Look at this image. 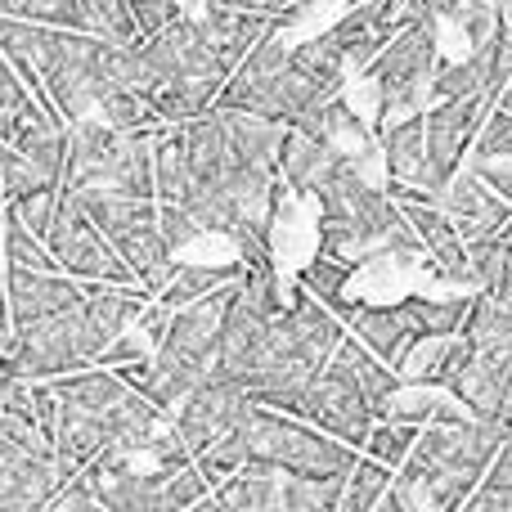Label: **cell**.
I'll return each mask as SVG.
<instances>
[{
    "mask_svg": "<svg viewBox=\"0 0 512 512\" xmlns=\"http://www.w3.org/2000/svg\"><path fill=\"white\" fill-rule=\"evenodd\" d=\"M9 333V301H5V252H0V342Z\"/></svg>",
    "mask_w": 512,
    "mask_h": 512,
    "instance_id": "836d02e7",
    "label": "cell"
},
{
    "mask_svg": "<svg viewBox=\"0 0 512 512\" xmlns=\"http://www.w3.org/2000/svg\"><path fill=\"white\" fill-rule=\"evenodd\" d=\"M283 32H288V27H283ZM283 32L261 36V41L234 63L221 95H216V104L292 126L301 113L324 104L328 95H342V90H333L328 81H319L315 72H306L292 59V41H283Z\"/></svg>",
    "mask_w": 512,
    "mask_h": 512,
    "instance_id": "3957f363",
    "label": "cell"
},
{
    "mask_svg": "<svg viewBox=\"0 0 512 512\" xmlns=\"http://www.w3.org/2000/svg\"><path fill=\"white\" fill-rule=\"evenodd\" d=\"M45 243H50L59 270L72 274V279H81V283H140L131 274V265L117 256L113 243L99 234V225L90 221L77 203H68L63 194H59V207H54V221H50Z\"/></svg>",
    "mask_w": 512,
    "mask_h": 512,
    "instance_id": "8fae6325",
    "label": "cell"
},
{
    "mask_svg": "<svg viewBox=\"0 0 512 512\" xmlns=\"http://www.w3.org/2000/svg\"><path fill=\"white\" fill-rule=\"evenodd\" d=\"M382 162L387 176L400 185L427 189V140H423V113H409L400 122H382ZM432 194V189H427Z\"/></svg>",
    "mask_w": 512,
    "mask_h": 512,
    "instance_id": "ffe728a7",
    "label": "cell"
},
{
    "mask_svg": "<svg viewBox=\"0 0 512 512\" xmlns=\"http://www.w3.org/2000/svg\"><path fill=\"white\" fill-rule=\"evenodd\" d=\"M0 14L45 27H68V32H86L113 45L140 41V27H135L126 0H0Z\"/></svg>",
    "mask_w": 512,
    "mask_h": 512,
    "instance_id": "4fadbf2b",
    "label": "cell"
},
{
    "mask_svg": "<svg viewBox=\"0 0 512 512\" xmlns=\"http://www.w3.org/2000/svg\"><path fill=\"white\" fill-rule=\"evenodd\" d=\"M468 297H400L391 306L378 301H355L346 310V333H355L369 346L378 360H387L396 369L409 355V346H418L423 337H441V333H459L463 315H468Z\"/></svg>",
    "mask_w": 512,
    "mask_h": 512,
    "instance_id": "ba28073f",
    "label": "cell"
},
{
    "mask_svg": "<svg viewBox=\"0 0 512 512\" xmlns=\"http://www.w3.org/2000/svg\"><path fill=\"white\" fill-rule=\"evenodd\" d=\"M104 337H99L95 319L86 310V288L81 301L68 310H54V315L27 319V324H9L5 342H0V364L27 373V378H59V373L86 369L95 364V355L104 351Z\"/></svg>",
    "mask_w": 512,
    "mask_h": 512,
    "instance_id": "5b68a950",
    "label": "cell"
},
{
    "mask_svg": "<svg viewBox=\"0 0 512 512\" xmlns=\"http://www.w3.org/2000/svg\"><path fill=\"white\" fill-rule=\"evenodd\" d=\"M400 212H405V221L414 225V234L423 239V252H427V261H432V270L441 274L450 288H463V292L481 288L477 270H472L468 243H463V234L454 230V221L445 216L441 203H432V198H405Z\"/></svg>",
    "mask_w": 512,
    "mask_h": 512,
    "instance_id": "5bb4252c",
    "label": "cell"
},
{
    "mask_svg": "<svg viewBox=\"0 0 512 512\" xmlns=\"http://www.w3.org/2000/svg\"><path fill=\"white\" fill-rule=\"evenodd\" d=\"M292 126H301V131L319 135V140L337 144V149H351V153H360L364 144H369V131H364V122L355 117V108L346 104L342 95H328L324 104H315L310 113H301Z\"/></svg>",
    "mask_w": 512,
    "mask_h": 512,
    "instance_id": "7402d4cb",
    "label": "cell"
},
{
    "mask_svg": "<svg viewBox=\"0 0 512 512\" xmlns=\"http://www.w3.org/2000/svg\"><path fill=\"white\" fill-rule=\"evenodd\" d=\"M248 409H252L248 391H243L239 382L225 378L221 369H212L194 391H189L185 400H180L176 409H171L167 423L176 427V436L189 445V454H198L203 445H212L221 432L239 427Z\"/></svg>",
    "mask_w": 512,
    "mask_h": 512,
    "instance_id": "7c38bea8",
    "label": "cell"
},
{
    "mask_svg": "<svg viewBox=\"0 0 512 512\" xmlns=\"http://www.w3.org/2000/svg\"><path fill=\"white\" fill-rule=\"evenodd\" d=\"M0 252H5V265H27V270H59L50 243L36 239V234L27 230L23 221H18V212L9 203H5V212H0Z\"/></svg>",
    "mask_w": 512,
    "mask_h": 512,
    "instance_id": "d4e9b609",
    "label": "cell"
},
{
    "mask_svg": "<svg viewBox=\"0 0 512 512\" xmlns=\"http://www.w3.org/2000/svg\"><path fill=\"white\" fill-rule=\"evenodd\" d=\"M153 135H158V126L117 131L113 144L104 149V158L90 171H81V176L63 180V185H99L131 198H153Z\"/></svg>",
    "mask_w": 512,
    "mask_h": 512,
    "instance_id": "9a60e30c",
    "label": "cell"
},
{
    "mask_svg": "<svg viewBox=\"0 0 512 512\" xmlns=\"http://www.w3.org/2000/svg\"><path fill=\"white\" fill-rule=\"evenodd\" d=\"M243 436H248V463L297 472V477H346L360 454L355 445L328 436L324 427L270 405H252L243 414Z\"/></svg>",
    "mask_w": 512,
    "mask_h": 512,
    "instance_id": "8992f818",
    "label": "cell"
},
{
    "mask_svg": "<svg viewBox=\"0 0 512 512\" xmlns=\"http://www.w3.org/2000/svg\"><path fill=\"white\" fill-rule=\"evenodd\" d=\"M185 5H203V0H185ZM216 5L248 9V14H279V9H288L292 0H216Z\"/></svg>",
    "mask_w": 512,
    "mask_h": 512,
    "instance_id": "d6a6232c",
    "label": "cell"
},
{
    "mask_svg": "<svg viewBox=\"0 0 512 512\" xmlns=\"http://www.w3.org/2000/svg\"><path fill=\"white\" fill-rule=\"evenodd\" d=\"M131 5V18H135V27H140V36H149V32H158L162 23H171V18L185 9V0H126Z\"/></svg>",
    "mask_w": 512,
    "mask_h": 512,
    "instance_id": "f546056e",
    "label": "cell"
},
{
    "mask_svg": "<svg viewBox=\"0 0 512 512\" xmlns=\"http://www.w3.org/2000/svg\"><path fill=\"white\" fill-rule=\"evenodd\" d=\"M45 508H54V512H63V508H86V512H90V508H99V504H95V495H90L86 477L77 472V477H68L50 499H45Z\"/></svg>",
    "mask_w": 512,
    "mask_h": 512,
    "instance_id": "1f68e13d",
    "label": "cell"
},
{
    "mask_svg": "<svg viewBox=\"0 0 512 512\" xmlns=\"http://www.w3.org/2000/svg\"><path fill=\"white\" fill-rule=\"evenodd\" d=\"M495 108L490 95H445L423 108V140H427V189L441 203V189L463 167L472 140H477L486 113Z\"/></svg>",
    "mask_w": 512,
    "mask_h": 512,
    "instance_id": "30bf717a",
    "label": "cell"
},
{
    "mask_svg": "<svg viewBox=\"0 0 512 512\" xmlns=\"http://www.w3.org/2000/svg\"><path fill=\"white\" fill-rule=\"evenodd\" d=\"M436 63H441V23L436 18H414L400 32H391L382 50L364 63V81H373V90H378V113H423L432 104Z\"/></svg>",
    "mask_w": 512,
    "mask_h": 512,
    "instance_id": "52a82bcc",
    "label": "cell"
},
{
    "mask_svg": "<svg viewBox=\"0 0 512 512\" xmlns=\"http://www.w3.org/2000/svg\"><path fill=\"white\" fill-rule=\"evenodd\" d=\"M463 167L477 171L495 194H504L512 203V113L508 108L495 104L486 113V122H481V131H477V140H472Z\"/></svg>",
    "mask_w": 512,
    "mask_h": 512,
    "instance_id": "d6986e66",
    "label": "cell"
},
{
    "mask_svg": "<svg viewBox=\"0 0 512 512\" xmlns=\"http://www.w3.org/2000/svg\"><path fill=\"white\" fill-rule=\"evenodd\" d=\"M342 319L324 306L319 297H310L297 283L292 301L279 315L265 324V346H261V364H256V378L248 387L252 405H270L279 409L283 400L297 387H306L319 373V364L337 351L342 342Z\"/></svg>",
    "mask_w": 512,
    "mask_h": 512,
    "instance_id": "7a4b0ae2",
    "label": "cell"
},
{
    "mask_svg": "<svg viewBox=\"0 0 512 512\" xmlns=\"http://www.w3.org/2000/svg\"><path fill=\"white\" fill-rule=\"evenodd\" d=\"M279 409L292 418H306V423L324 427L328 436L355 445V450H364V441H369V432H373V405H369V396H364L360 378H355L351 360L342 355V346H337V351L319 364L315 378L292 391Z\"/></svg>",
    "mask_w": 512,
    "mask_h": 512,
    "instance_id": "9c48e42d",
    "label": "cell"
},
{
    "mask_svg": "<svg viewBox=\"0 0 512 512\" xmlns=\"http://www.w3.org/2000/svg\"><path fill=\"white\" fill-rule=\"evenodd\" d=\"M360 153L351 149H337V144L319 140V135L301 131V126H283V140H279V176L288 189L297 194H315L324 180H333L342 167H355Z\"/></svg>",
    "mask_w": 512,
    "mask_h": 512,
    "instance_id": "e0dca14e",
    "label": "cell"
},
{
    "mask_svg": "<svg viewBox=\"0 0 512 512\" xmlns=\"http://www.w3.org/2000/svg\"><path fill=\"white\" fill-rule=\"evenodd\" d=\"M391 477H396V468L369 459V454H355L351 472H346V481H342V495H337V508H342V512L378 508V499H382V490L391 486Z\"/></svg>",
    "mask_w": 512,
    "mask_h": 512,
    "instance_id": "cb8c5ba5",
    "label": "cell"
},
{
    "mask_svg": "<svg viewBox=\"0 0 512 512\" xmlns=\"http://www.w3.org/2000/svg\"><path fill=\"white\" fill-rule=\"evenodd\" d=\"M59 194L63 189H27V194L9 198V207L18 212V221L27 225V230L36 234V239H45L50 234V221H54V207H59Z\"/></svg>",
    "mask_w": 512,
    "mask_h": 512,
    "instance_id": "f1b7e54d",
    "label": "cell"
},
{
    "mask_svg": "<svg viewBox=\"0 0 512 512\" xmlns=\"http://www.w3.org/2000/svg\"><path fill=\"white\" fill-rule=\"evenodd\" d=\"M319 198V252L351 261L355 270L364 265H414L423 252V239L405 221L400 203L387 189L369 185L355 167H342L333 180L315 189Z\"/></svg>",
    "mask_w": 512,
    "mask_h": 512,
    "instance_id": "6da1fadb",
    "label": "cell"
},
{
    "mask_svg": "<svg viewBox=\"0 0 512 512\" xmlns=\"http://www.w3.org/2000/svg\"><path fill=\"white\" fill-rule=\"evenodd\" d=\"M5 301H9V324H27V319L54 315L81 301V279L63 270H27V265H5Z\"/></svg>",
    "mask_w": 512,
    "mask_h": 512,
    "instance_id": "ac0fdd59",
    "label": "cell"
},
{
    "mask_svg": "<svg viewBox=\"0 0 512 512\" xmlns=\"http://www.w3.org/2000/svg\"><path fill=\"white\" fill-rule=\"evenodd\" d=\"M207 495H212V486H207V477L198 472V463L189 459L180 472H171L167 481H162V512H176V508H203Z\"/></svg>",
    "mask_w": 512,
    "mask_h": 512,
    "instance_id": "83f0119b",
    "label": "cell"
},
{
    "mask_svg": "<svg viewBox=\"0 0 512 512\" xmlns=\"http://www.w3.org/2000/svg\"><path fill=\"white\" fill-rule=\"evenodd\" d=\"M63 198L77 203L99 225V234L113 243L117 256L131 265V274L144 288L149 292L162 288L176 256L162 243L158 198H131V194H117V189H99V185H63Z\"/></svg>",
    "mask_w": 512,
    "mask_h": 512,
    "instance_id": "277c9868",
    "label": "cell"
},
{
    "mask_svg": "<svg viewBox=\"0 0 512 512\" xmlns=\"http://www.w3.org/2000/svg\"><path fill=\"white\" fill-rule=\"evenodd\" d=\"M239 270H243L239 256H234V261H171V274L162 279V288L153 292V301L167 306V310L189 306V301H198V297H207V292L234 283Z\"/></svg>",
    "mask_w": 512,
    "mask_h": 512,
    "instance_id": "44dd1931",
    "label": "cell"
},
{
    "mask_svg": "<svg viewBox=\"0 0 512 512\" xmlns=\"http://www.w3.org/2000/svg\"><path fill=\"white\" fill-rule=\"evenodd\" d=\"M0 149H5V144H0ZM5 203L9 198H5V180H0V212H5Z\"/></svg>",
    "mask_w": 512,
    "mask_h": 512,
    "instance_id": "e575fe53",
    "label": "cell"
},
{
    "mask_svg": "<svg viewBox=\"0 0 512 512\" xmlns=\"http://www.w3.org/2000/svg\"><path fill=\"white\" fill-rule=\"evenodd\" d=\"M495 252H499V274H495V283H490V297H499V301H512V216H508V225L495 234Z\"/></svg>",
    "mask_w": 512,
    "mask_h": 512,
    "instance_id": "4dcf8cb0",
    "label": "cell"
},
{
    "mask_svg": "<svg viewBox=\"0 0 512 512\" xmlns=\"http://www.w3.org/2000/svg\"><path fill=\"white\" fill-rule=\"evenodd\" d=\"M414 436H418V427H409V423L373 418V432H369V441H364V454L378 459V463H387V468H400L405 454H409V445H414Z\"/></svg>",
    "mask_w": 512,
    "mask_h": 512,
    "instance_id": "4316f807",
    "label": "cell"
},
{
    "mask_svg": "<svg viewBox=\"0 0 512 512\" xmlns=\"http://www.w3.org/2000/svg\"><path fill=\"white\" fill-rule=\"evenodd\" d=\"M355 279V265L351 261H337V256H328V252H319L315 261H306L301 265V274H297V283L310 292V297H319L328 310H333L337 319H346V310L355 306V297H346V283Z\"/></svg>",
    "mask_w": 512,
    "mask_h": 512,
    "instance_id": "603a6c76",
    "label": "cell"
},
{
    "mask_svg": "<svg viewBox=\"0 0 512 512\" xmlns=\"http://www.w3.org/2000/svg\"><path fill=\"white\" fill-rule=\"evenodd\" d=\"M441 207H445V216L454 221V230L463 234V243L490 239V234L504 230L508 216H512L508 198L495 194V189H490L486 180H481L477 171H468V167L454 171L450 185L441 189Z\"/></svg>",
    "mask_w": 512,
    "mask_h": 512,
    "instance_id": "2e32d148",
    "label": "cell"
},
{
    "mask_svg": "<svg viewBox=\"0 0 512 512\" xmlns=\"http://www.w3.org/2000/svg\"><path fill=\"white\" fill-rule=\"evenodd\" d=\"M194 463H198V472L207 477V486H221V481H230L234 472L248 463V436H243V423L239 427H230V432H221L212 445H203V450L194 454Z\"/></svg>",
    "mask_w": 512,
    "mask_h": 512,
    "instance_id": "484cf974",
    "label": "cell"
}]
</instances>
